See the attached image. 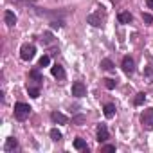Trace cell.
<instances>
[{
  "instance_id": "obj_9",
  "label": "cell",
  "mask_w": 153,
  "mask_h": 153,
  "mask_svg": "<svg viewBox=\"0 0 153 153\" xmlns=\"http://www.w3.org/2000/svg\"><path fill=\"white\" fill-rule=\"evenodd\" d=\"M51 72H52L54 78H58V79H63V78H65V70H63V67H61V65H58V63L51 68Z\"/></svg>"
},
{
  "instance_id": "obj_12",
  "label": "cell",
  "mask_w": 153,
  "mask_h": 153,
  "mask_svg": "<svg viewBox=\"0 0 153 153\" xmlns=\"http://www.w3.org/2000/svg\"><path fill=\"white\" fill-rule=\"evenodd\" d=\"M4 20H6V24H7L9 27H13V25L16 24V16H15L13 11H6V13H4Z\"/></svg>"
},
{
  "instance_id": "obj_20",
  "label": "cell",
  "mask_w": 153,
  "mask_h": 153,
  "mask_svg": "<svg viewBox=\"0 0 153 153\" xmlns=\"http://www.w3.org/2000/svg\"><path fill=\"white\" fill-rule=\"evenodd\" d=\"M105 85H106V88H110V90H112V88H115V87H117V81H115V79L106 78V79H105Z\"/></svg>"
},
{
  "instance_id": "obj_3",
  "label": "cell",
  "mask_w": 153,
  "mask_h": 153,
  "mask_svg": "<svg viewBox=\"0 0 153 153\" xmlns=\"http://www.w3.org/2000/svg\"><path fill=\"white\" fill-rule=\"evenodd\" d=\"M140 123L146 130H153V108H146L140 115Z\"/></svg>"
},
{
  "instance_id": "obj_19",
  "label": "cell",
  "mask_w": 153,
  "mask_h": 153,
  "mask_svg": "<svg viewBox=\"0 0 153 153\" xmlns=\"http://www.w3.org/2000/svg\"><path fill=\"white\" fill-rule=\"evenodd\" d=\"M49 63H51V58L45 54V56H42V58H40V61H38V67H47Z\"/></svg>"
},
{
  "instance_id": "obj_6",
  "label": "cell",
  "mask_w": 153,
  "mask_h": 153,
  "mask_svg": "<svg viewBox=\"0 0 153 153\" xmlns=\"http://www.w3.org/2000/svg\"><path fill=\"white\" fill-rule=\"evenodd\" d=\"M123 70H124L126 74H133V70H135V61H133V58H130V56H124V58H123Z\"/></svg>"
},
{
  "instance_id": "obj_14",
  "label": "cell",
  "mask_w": 153,
  "mask_h": 153,
  "mask_svg": "<svg viewBox=\"0 0 153 153\" xmlns=\"http://www.w3.org/2000/svg\"><path fill=\"white\" fill-rule=\"evenodd\" d=\"M74 148L79 149V151H88V146H87V142H85L81 137H78V139L74 140Z\"/></svg>"
},
{
  "instance_id": "obj_5",
  "label": "cell",
  "mask_w": 153,
  "mask_h": 153,
  "mask_svg": "<svg viewBox=\"0 0 153 153\" xmlns=\"http://www.w3.org/2000/svg\"><path fill=\"white\" fill-rule=\"evenodd\" d=\"M72 96H74V97H83V96H87V87H85V83L76 81V83L72 85Z\"/></svg>"
},
{
  "instance_id": "obj_23",
  "label": "cell",
  "mask_w": 153,
  "mask_h": 153,
  "mask_svg": "<svg viewBox=\"0 0 153 153\" xmlns=\"http://www.w3.org/2000/svg\"><path fill=\"white\" fill-rule=\"evenodd\" d=\"M142 20H144L146 24H151V22H153V16L148 15V13H142Z\"/></svg>"
},
{
  "instance_id": "obj_25",
  "label": "cell",
  "mask_w": 153,
  "mask_h": 153,
  "mask_svg": "<svg viewBox=\"0 0 153 153\" xmlns=\"http://www.w3.org/2000/svg\"><path fill=\"white\" fill-rule=\"evenodd\" d=\"M52 27H54V29H56V27L59 29V27H61V22H52Z\"/></svg>"
},
{
  "instance_id": "obj_13",
  "label": "cell",
  "mask_w": 153,
  "mask_h": 153,
  "mask_svg": "<svg viewBox=\"0 0 153 153\" xmlns=\"http://www.w3.org/2000/svg\"><path fill=\"white\" fill-rule=\"evenodd\" d=\"M103 112H105V117H106V119H112V117L115 115V105H112V103H108V105H105V108H103Z\"/></svg>"
},
{
  "instance_id": "obj_15",
  "label": "cell",
  "mask_w": 153,
  "mask_h": 153,
  "mask_svg": "<svg viewBox=\"0 0 153 153\" xmlns=\"http://www.w3.org/2000/svg\"><path fill=\"white\" fill-rule=\"evenodd\" d=\"M29 78H31L33 81H36V83H40V85H42V81H43V78H42V74H40V72H38L36 68L29 72Z\"/></svg>"
},
{
  "instance_id": "obj_1",
  "label": "cell",
  "mask_w": 153,
  "mask_h": 153,
  "mask_svg": "<svg viewBox=\"0 0 153 153\" xmlns=\"http://www.w3.org/2000/svg\"><path fill=\"white\" fill-rule=\"evenodd\" d=\"M31 106L25 105V103H15V117L18 121H25L29 115H31Z\"/></svg>"
},
{
  "instance_id": "obj_16",
  "label": "cell",
  "mask_w": 153,
  "mask_h": 153,
  "mask_svg": "<svg viewBox=\"0 0 153 153\" xmlns=\"http://www.w3.org/2000/svg\"><path fill=\"white\" fill-rule=\"evenodd\" d=\"M117 18H119V22H121V24H130V22H131V15H130L128 11L119 13V16H117Z\"/></svg>"
},
{
  "instance_id": "obj_17",
  "label": "cell",
  "mask_w": 153,
  "mask_h": 153,
  "mask_svg": "<svg viewBox=\"0 0 153 153\" xmlns=\"http://www.w3.org/2000/svg\"><path fill=\"white\" fill-rule=\"evenodd\" d=\"M101 68H105V70H114V61L108 59V58L101 59Z\"/></svg>"
},
{
  "instance_id": "obj_10",
  "label": "cell",
  "mask_w": 153,
  "mask_h": 153,
  "mask_svg": "<svg viewBox=\"0 0 153 153\" xmlns=\"http://www.w3.org/2000/svg\"><path fill=\"white\" fill-rule=\"evenodd\" d=\"M16 148H18V140L13 139V137H9L6 140V144H4V151H15Z\"/></svg>"
},
{
  "instance_id": "obj_18",
  "label": "cell",
  "mask_w": 153,
  "mask_h": 153,
  "mask_svg": "<svg viewBox=\"0 0 153 153\" xmlns=\"http://www.w3.org/2000/svg\"><path fill=\"white\" fill-rule=\"evenodd\" d=\"M61 137H63V135H61V131H59L58 128H52V130H51V139H52V140L58 142V140H61Z\"/></svg>"
},
{
  "instance_id": "obj_8",
  "label": "cell",
  "mask_w": 153,
  "mask_h": 153,
  "mask_svg": "<svg viewBox=\"0 0 153 153\" xmlns=\"http://www.w3.org/2000/svg\"><path fill=\"white\" fill-rule=\"evenodd\" d=\"M108 137H110L108 128H106L105 124H99V126H97V140H99V142H106Z\"/></svg>"
},
{
  "instance_id": "obj_26",
  "label": "cell",
  "mask_w": 153,
  "mask_h": 153,
  "mask_svg": "<svg viewBox=\"0 0 153 153\" xmlns=\"http://www.w3.org/2000/svg\"><path fill=\"white\" fill-rule=\"evenodd\" d=\"M146 6L148 7H153V0H146Z\"/></svg>"
},
{
  "instance_id": "obj_4",
  "label": "cell",
  "mask_w": 153,
  "mask_h": 153,
  "mask_svg": "<svg viewBox=\"0 0 153 153\" xmlns=\"http://www.w3.org/2000/svg\"><path fill=\"white\" fill-rule=\"evenodd\" d=\"M103 18H105V15L101 11H96V13H92V15L87 16V22L90 25H94V27H101L103 25Z\"/></svg>"
},
{
  "instance_id": "obj_7",
  "label": "cell",
  "mask_w": 153,
  "mask_h": 153,
  "mask_svg": "<svg viewBox=\"0 0 153 153\" xmlns=\"http://www.w3.org/2000/svg\"><path fill=\"white\" fill-rule=\"evenodd\" d=\"M51 119H52V123H56V124H67V123H68V117H67L65 114H61V112H52V114H51Z\"/></svg>"
},
{
  "instance_id": "obj_11",
  "label": "cell",
  "mask_w": 153,
  "mask_h": 153,
  "mask_svg": "<svg viewBox=\"0 0 153 153\" xmlns=\"http://www.w3.org/2000/svg\"><path fill=\"white\" fill-rule=\"evenodd\" d=\"M27 92H29V96L31 97H38L40 96V85L38 83H27Z\"/></svg>"
},
{
  "instance_id": "obj_22",
  "label": "cell",
  "mask_w": 153,
  "mask_h": 153,
  "mask_svg": "<svg viewBox=\"0 0 153 153\" xmlns=\"http://www.w3.org/2000/svg\"><path fill=\"white\" fill-rule=\"evenodd\" d=\"M72 123H74V124H83V123H85V117H83V115H76V117L72 119Z\"/></svg>"
},
{
  "instance_id": "obj_2",
  "label": "cell",
  "mask_w": 153,
  "mask_h": 153,
  "mask_svg": "<svg viewBox=\"0 0 153 153\" xmlns=\"http://www.w3.org/2000/svg\"><path fill=\"white\" fill-rule=\"evenodd\" d=\"M34 54H36V47H34L33 43H24V45H22V49H20V58H22L24 61H31V59L34 58Z\"/></svg>"
},
{
  "instance_id": "obj_21",
  "label": "cell",
  "mask_w": 153,
  "mask_h": 153,
  "mask_svg": "<svg viewBox=\"0 0 153 153\" xmlns=\"http://www.w3.org/2000/svg\"><path fill=\"white\" fill-rule=\"evenodd\" d=\"M144 101H146V94H142V92H140V94H137V97H135V101H133V103L139 106V105H142Z\"/></svg>"
},
{
  "instance_id": "obj_24",
  "label": "cell",
  "mask_w": 153,
  "mask_h": 153,
  "mask_svg": "<svg viewBox=\"0 0 153 153\" xmlns=\"http://www.w3.org/2000/svg\"><path fill=\"white\" fill-rule=\"evenodd\" d=\"M103 151H115V146L114 144H105L103 146Z\"/></svg>"
}]
</instances>
